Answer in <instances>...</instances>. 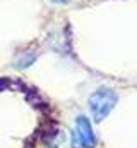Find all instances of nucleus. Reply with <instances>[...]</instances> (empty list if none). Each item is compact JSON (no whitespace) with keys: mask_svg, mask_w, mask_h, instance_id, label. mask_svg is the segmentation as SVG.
Masks as SVG:
<instances>
[{"mask_svg":"<svg viewBox=\"0 0 137 148\" xmlns=\"http://www.w3.org/2000/svg\"><path fill=\"white\" fill-rule=\"evenodd\" d=\"M34 59H36V52H29V55H28V52H24V57L21 55V59L16 60V66H17L19 69L28 67V66H31V64L34 62Z\"/></svg>","mask_w":137,"mask_h":148,"instance_id":"7ed1b4c3","label":"nucleus"},{"mask_svg":"<svg viewBox=\"0 0 137 148\" xmlns=\"http://www.w3.org/2000/svg\"><path fill=\"white\" fill-rule=\"evenodd\" d=\"M72 145L75 148H94L96 145L93 126L84 115H79L75 121V127L72 133Z\"/></svg>","mask_w":137,"mask_h":148,"instance_id":"f03ea898","label":"nucleus"},{"mask_svg":"<svg viewBox=\"0 0 137 148\" xmlns=\"http://www.w3.org/2000/svg\"><path fill=\"white\" fill-rule=\"evenodd\" d=\"M117 102H118V95L115 90L106 88V86L98 88L89 97V109L96 122H101L103 119H106V115L115 109Z\"/></svg>","mask_w":137,"mask_h":148,"instance_id":"f257e3e1","label":"nucleus"}]
</instances>
